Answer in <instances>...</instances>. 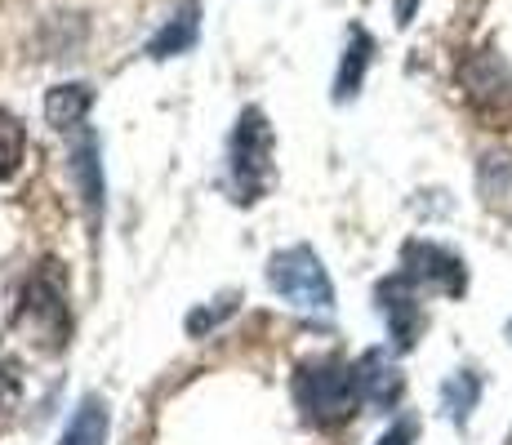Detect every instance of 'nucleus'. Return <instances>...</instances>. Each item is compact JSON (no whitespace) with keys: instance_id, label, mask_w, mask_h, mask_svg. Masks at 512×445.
<instances>
[{"instance_id":"obj_1","label":"nucleus","mask_w":512,"mask_h":445,"mask_svg":"<svg viewBox=\"0 0 512 445\" xmlns=\"http://www.w3.org/2000/svg\"><path fill=\"white\" fill-rule=\"evenodd\" d=\"M294 405L317 428H339L361 405V374L348 361H312L294 374Z\"/></svg>"},{"instance_id":"obj_2","label":"nucleus","mask_w":512,"mask_h":445,"mask_svg":"<svg viewBox=\"0 0 512 445\" xmlns=\"http://www.w3.org/2000/svg\"><path fill=\"white\" fill-rule=\"evenodd\" d=\"M272 125L259 107H245L232 130V187L236 201H259L272 183Z\"/></svg>"},{"instance_id":"obj_3","label":"nucleus","mask_w":512,"mask_h":445,"mask_svg":"<svg viewBox=\"0 0 512 445\" xmlns=\"http://www.w3.org/2000/svg\"><path fill=\"white\" fill-rule=\"evenodd\" d=\"M268 281L285 303H294V308H303V312H330L334 308V285L308 245L281 250L277 259L268 263Z\"/></svg>"},{"instance_id":"obj_4","label":"nucleus","mask_w":512,"mask_h":445,"mask_svg":"<svg viewBox=\"0 0 512 445\" xmlns=\"http://www.w3.org/2000/svg\"><path fill=\"white\" fill-rule=\"evenodd\" d=\"M379 312L388 316L392 343H397L401 352L415 348V339H419V330H423V290L410 281L406 272L379 285Z\"/></svg>"},{"instance_id":"obj_5","label":"nucleus","mask_w":512,"mask_h":445,"mask_svg":"<svg viewBox=\"0 0 512 445\" xmlns=\"http://www.w3.org/2000/svg\"><path fill=\"white\" fill-rule=\"evenodd\" d=\"M406 276L419 285V290H441V294H464V285H468L464 263H459L450 250L428 245V241L406 245Z\"/></svg>"},{"instance_id":"obj_6","label":"nucleus","mask_w":512,"mask_h":445,"mask_svg":"<svg viewBox=\"0 0 512 445\" xmlns=\"http://www.w3.org/2000/svg\"><path fill=\"white\" fill-rule=\"evenodd\" d=\"M357 374H361V401L374 405V410H392L401 397V370L388 361L383 352H366L357 361Z\"/></svg>"},{"instance_id":"obj_7","label":"nucleus","mask_w":512,"mask_h":445,"mask_svg":"<svg viewBox=\"0 0 512 445\" xmlns=\"http://www.w3.org/2000/svg\"><path fill=\"white\" fill-rule=\"evenodd\" d=\"M45 116H49V125H54L58 134H72L76 125H85V116H90V89H85V85H58V89H49Z\"/></svg>"},{"instance_id":"obj_8","label":"nucleus","mask_w":512,"mask_h":445,"mask_svg":"<svg viewBox=\"0 0 512 445\" xmlns=\"http://www.w3.org/2000/svg\"><path fill=\"white\" fill-rule=\"evenodd\" d=\"M370 36L361 32V27H352L348 32V49H343V63H339V81H334V98H352L361 89V76H366L370 67Z\"/></svg>"},{"instance_id":"obj_9","label":"nucleus","mask_w":512,"mask_h":445,"mask_svg":"<svg viewBox=\"0 0 512 445\" xmlns=\"http://www.w3.org/2000/svg\"><path fill=\"white\" fill-rule=\"evenodd\" d=\"M107 441V405L98 397H85L76 405L72 423L63 428V441L58 445H103Z\"/></svg>"},{"instance_id":"obj_10","label":"nucleus","mask_w":512,"mask_h":445,"mask_svg":"<svg viewBox=\"0 0 512 445\" xmlns=\"http://www.w3.org/2000/svg\"><path fill=\"white\" fill-rule=\"evenodd\" d=\"M192 41H196V5H183L179 14H174L170 23L152 36L147 54H152V58H170V54H183Z\"/></svg>"},{"instance_id":"obj_11","label":"nucleus","mask_w":512,"mask_h":445,"mask_svg":"<svg viewBox=\"0 0 512 445\" xmlns=\"http://www.w3.org/2000/svg\"><path fill=\"white\" fill-rule=\"evenodd\" d=\"M23 156H27V134H23V125H18L14 116L0 112V183L18 174Z\"/></svg>"},{"instance_id":"obj_12","label":"nucleus","mask_w":512,"mask_h":445,"mask_svg":"<svg viewBox=\"0 0 512 445\" xmlns=\"http://www.w3.org/2000/svg\"><path fill=\"white\" fill-rule=\"evenodd\" d=\"M477 392H481V383H477V374H468V370H459L455 379L446 383V392H441V401H446V414L455 423H468V414H472V405H477Z\"/></svg>"},{"instance_id":"obj_13","label":"nucleus","mask_w":512,"mask_h":445,"mask_svg":"<svg viewBox=\"0 0 512 445\" xmlns=\"http://www.w3.org/2000/svg\"><path fill=\"white\" fill-rule=\"evenodd\" d=\"M410 441H415V419H397V428H392L379 445H410Z\"/></svg>"},{"instance_id":"obj_14","label":"nucleus","mask_w":512,"mask_h":445,"mask_svg":"<svg viewBox=\"0 0 512 445\" xmlns=\"http://www.w3.org/2000/svg\"><path fill=\"white\" fill-rule=\"evenodd\" d=\"M415 9H419V0H397V23L406 27L410 18H415Z\"/></svg>"},{"instance_id":"obj_15","label":"nucleus","mask_w":512,"mask_h":445,"mask_svg":"<svg viewBox=\"0 0 512 445\" xmlns=\"http://www.w3.org/2000/svg\"><path fill=\"white\" fill-rule=\"evenodd\" d=\"M508 339H512V325H508Z\"/></svg>"}]
</instances>
